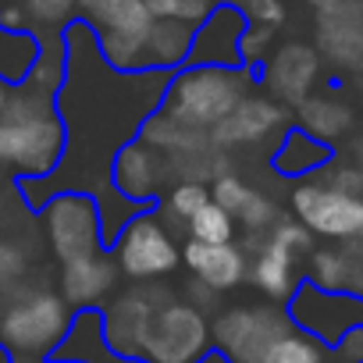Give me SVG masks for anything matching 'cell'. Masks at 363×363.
Listing matches in <instances>:
<instances>
[{"instance_id": "15", "label": "cell", "mask_w": 363, "mask_h": 363, "mask_svg": "<svg viewBox=\"0 0 363 363\" xmlns=\"http://www.w3.org/2000/svg\"><path fill=\"white\" fill-rule=\"evenodd\" d=\"M246 15L239 4H214L211 15L193 33L189 65H214V68H242L239 40L246 33Z\"/></svg>"}, {"instance_id": "20", "label": "cell", "mask_w": 363, "mask_h": 363, "mask_svg": "<svg viewBox=\"0 0 363 363\" xmlns=\"http://www.w3.org/2000/svg\"><path fill=\"white\" fill-rule=\"evenodd\" d=\"M296 260L285 246H278L274 239H260V250L250 264V281L271 299V303H289L296 296V289L303 285L299 281V271H296Z\"/></svg>"}, {"instance_id": "25", "label": "cell", "mask_w": 363, "mask_h": 363, "mask_svg": "<svg viewBox=\"0 0 363 363\" xmlns=\"http://www.w3.org/2000/svg\"><path fill=\"white\" fill-rule=\"evenodd\" d=\"M211 203V186L203 182H171L167 193L153 203L160 211V218H178V221H189L196 211H203Z\"/></svg>"}, {"instance_id": "32", "label": "cell", "mask_w": 363, "mask_h": 363, "mask_svg": "<svg viewBox=\"0 0 363 363\" xmlns=\"http://www.w3.org/2000/svg\"><path fill=\"white\" fill-rule=\"evenodd\" d=\"M250 196H253V186H246V182H242L239 174H232V171H225L221 178L211 182V200H214L218 207H225L232 218L246 207Z\"/></svg>"}, {"instance_id": "2", "label": "cell", "mask_w": 363, "mask_h": 363, "mask_svg": "<svg viewBox=\"0 0 363 363\" xmlns=\"http://www.w3.org/2000/svg\"><path fill=\"white\" fill-rule=\"evenodd\" d=\"M65 146L68 135L54 93L36 89L33 82L11 86L8 104L0 107V164L15 174V182L54 174Z\"/></svg>"}, {"instance_id": "27", "label": "cell", "mask_w": 363, "mask_h": 363, "mask_svg": "<svg viewBox=\"0 0 363 363\" xmlns=\"http://www.w3.org/2000/svg\"><path fill=\"white\" fill-rule=\"evenodd\" d=\"M264 363H324V352L313 335H306L303 328H292L267 349Z\"/></svg>"}, {"instance_id": "6", "label": "cell", "mask_w": 363, "mask_h": 363, "mask_svg": "<svg viewBox=\"0 0 363 363\" xmlns=\"http://www.w3.org/2000/svg\"><path fill=\"white\" fill-rule=\"evenodd\" d=\"M111 253H114L121 278H128L135 285L164 281L182 264V246L174 242V235H171V228H167V221L160 218L157 207H139L125 221L118 239L111 242Z\"/></svg>"}, {"instance_id": "43", "label": "cell", "mask_w": 363, "mask_h": 363, "mask_svg": "<svg viewBox=\"0 0 363 363\" xmlns=\"http://www.w3.org/2000/svg\"><path fill=\"white\" fill-rule=\"evenodd\" d=\"M8 93H11V86H8L4 79H0V107H4V104H8Z\"/></svg>"}, {"instance_id": "46", "label": "cell", "mask_w": 363, "mask_h": 363, "mask_svg": "<svg viewBox=\"0 0 363 363\" xmlns=\"http://www.w3.org/2000/svg\"><path fill=\"white\" fill-rule=\"evenodd\" d=\"M47 363H72V359H54V356H50V359H47Z\"/></svg>"}, {"instance_id": "17", "label": "cell", "mask_w": 363, "mask_h": 363, "mask_svg": "<svg viewBox=\"0 0 363 363\" xmlns=\"http://www.w3.org/2000/svg\"><path fill=\"white\" fill-rule=\"evenodd\" d=\"M317 47L335 68L363 72V0H342L317 15Z\"/></svg>"}, {"instance_id": "39", "label": "cell", "mask_w": 363, "mask_h": 363, "mask_svg": "<svg viewBox=\"0 0 363 363\" xmlns=\"http://www.w3.org/2000/svg\"><path fill=\"white\" fill-rule=\"evenodd\" d=\"M186 299L207 313V310H214V306H218L221 292H218V289H211V285H203L200 278H189V285H186Z\"/></svg>"}, {"instance_id": "10", "label": "cell", "mask_w": 363, "mask_h": 363, "mask_svg": "<svg viewBox=\"0 0 363 363\" xmlns=\"http://www.w3.org/2000/svg\"><path fill=\"white\" fill-rule=\"evenodd\" d=\"M296 221H303L313 235L352 242L363 235V196H349L320 178H306L289 196Z\"/></svg>"}, {"instance_id": "35", "label": "cell", "mask_w": 363, "mask_h": 363, "mask_svg": "<svg viewBox=\"0 0 363 363\" xmlns=\"http://www.w3.org/2000/svg\"><path fill=\"white\" fill-rule=\"evenodd\" d=\"M320 182L349 193V196H363V167L359 164H328L320 171Z\"/></svg>"}, {"instance_id": "3", "label": "cell", "mask_w": 363, "mask_h": 363, "mask_svg": "<svg viewBox=\"0 0 363 363\" xmlns=\"http://www.w3.org/2000/svg\"><path fill=\"white\" fill-rule=\"evenodd\" d=\"M253 68H214V65H186L167 79L160 107L182 118L193 128L211 132L221 125L242 96L253 93Z\"/></svg>"}, {"instance_id": "21", "label": "cell", "mask_w": 363, "mask_h": 363, "mask_svg": "<svg viewBox=\"0 0 363 363\" xmlns=\"http://www.w3.org/2000/svg\"><path fill=\"white\" fill-rule=\"evenodd\" d=\"M193 33H196V26L153 18V26L146 33V43H143L146 68L167 72V75H174L178 68H186L189 65V50H193Z\"/></svg>"}, {"instance_id": "45", "label": "cell", "mask_w": 363, "mask_h": 363, "mask_svg": "<svg viewBox=\"0 0 363 363\" xmlns=\"http://www.w3.org/2000/svg\"><path fill=\"white\" fill-rule=\"evenodd\" d=\"M211 4H242V0H211Z\"/></svg>"}, {"instance_id": "23", "label": "cell", "mask_w": 363, "mask_h": 363, "mask_svg": "<svg viewBox=\"0 0 363 363\" xmlns=\"http://www.w3.org/2000/svg\"><path fill=\"white\" fill-rule=\"evenodd\" d=\"M296 125L303 132H310L313 139L335 146V139H342L352 128V107L331 93H310L296 107Z\"/></svg>"}, {"instance_id": "4", "label": "cell", "mask_w": 363, "mask_h": 363, "mask_svg": "<svg viewBox=\"0 0 363 363\" xmlns=\"http://www.w3.org/2000/svg\"><path fill=\"white\" fill-rule=\"evenodd\" d=\"M75 310L54 289H18L0 320V349L11 363H47L72 328Z\"/></svg>"}, {"instance_id": "5", "label": "cell", "mask_w": 363, "mask_h": 363, "mask_svg": "<svg viewBox=\"0 0 363 363\" xmlns=\"http://www.w3.org/2000/svg\"><path fill=\"white\" fill-rule=\"evenodd\" d=\"M75 11L93 29L100 57L114 72H146L143 43L153 26L146 0H75Z\"/></svg>"}, {"instance_id": "30", "label": "cell", "mask_w": 363, "mask_h": 363, "mask_svg": "<svg viewBox=\"0 0 363 363\" xmlns=\"http://www.w3.org/2000/svg\"><path fill=\"white\" fill-rule=\"evenodd\" d=\"M281 218H278V203L267 196V193H260V189H253V196L246 200V207L235 214V225H242L250 235H257V239H264L274 225H278Z\"/></svg>"}, {"instance_id": "34", "label": "cell", "mask_w": 363, "mask_h": 363, "mask_svg": "<svg viewBox=\"0 0 363 363\" xmlns=\"http://www.w3.org/2000/svg\"><path fill=\"white\" fill-rule=\"evenodd\" d=\"M267 239H274L278 246H285L292 257H310L313 253V232L303 225V221H278L271 232H267Z\"/></svg>"}, {"instance_id": "22", "label": "cell", "mask_w": 363, "mask_h": 363, "mask_svg": "<svg viewBox=\"0 0 363 363\" xmlns=\"http://www.w3.org/2000/svg\"><path fill=\"white\" fill-rule=\"evenodd\" d=\"M135 139H143L146 146H153L160 157H182V153H193V150L207 146V143H211V132L193 128V125H186L182 118L167 114L164 107H157V111L139 125V135H135Z\"/></svg>"}, {"instance_id": "48", "label": "cell", "mask_w": 363, "mask_h": 363, "mask_svg": "<svg viewBox=\"0 0 363 363\" xmlns=\"http://www.w3.org/2000/svg\"><path fill=\"white\" fill-rule=\"evenodd\" d=\"M0 4H4V0H0Z\"/></svg>"}, {"instance_id": "9", "label": "cell", "mask_w": 363, "mask_h": 363, "mask_svg": "<svg viewBox=\"0 0 363 363\" xmlns=\"http://www.w3.org/2000/svg\"><path fill=\"white\" fill-rule=\"evenodd\" d=\"M292 328L296 324L281 306H232L218 310V317L211 320L214 349L232 363H264L267 349Z\"/></svg>"}, {"instance_id": "19", "label": "cell", "mask_w": 363, "mask_h": 363, "mask_svg": "<svg viewBox=\"0 0 363 363\" xmlns=\"http://www.w3.org/2000/svg\"><path fill=\"white\" fill-rule=\"evenodd\" d=\"M331 160H335V146L313 139L299 125L285 128L281 139H278V146H274V153H271V167L281 178H303V182L310 174H320Z\"/></svg>"}, {"instance_id": "1", "label": "cell", "mask_w": 363, "mask_h": 363, "mask_svg": "<svg viewBox=\"0 0 363 363\" xmlns=\"http://www.w3.org/2000/svg\"><path fill=\"white\" fill-rule=\"evenodd\" d=\"M68 68L65 82L54 93L57 114L65 121V157L54 174L47 178H18L15 189L22 200L40 211L57 193H89L100 203L104 239L107 246L118 239L125 221L139 211L135 203L121 200L111 186V160L114 153L139 135V125L160 107L167 89V72H114L96 47L93 29L75 18L65 29Z\"/></svg>"}, {"instance_id": "33", "label": "cell", "mask_w": 363, "mask_h": 363, "mask_svg": "<svg viewBox=\"0 0 363 363\" xmlns=\"http://www.w3.org/2000/svg\"><path fill=\"white\" fill-rule=\"evenodd\" d=\"M274 33H278V29L246 26V33H242V40H239V57H242V68H253V72H260V65H264V61H267V54H271Z\"/></svg>"}, {"instance_id": "8", "label": "cell", "mask_w": 363, "mask_h": 363, "mask_svg": "<svg viewBox=\"0 0 363 363\" xmlns=\"http://www.w3.org/2000/svg\"><path fill=\"white\" fill-rule=\"evenodd\" d=\"M214 349L211 317L189 299H167L146 335L143 363H200Z\"/></svg>"}, {"instance_id": "36", "label": "cell", "mask_w": 363, "mask_h": 363, "mask_svg": "<svg viewBox=\"0 0 363 363\" xmlns=\"http://www.w3.org/2000/svg\"><path fill=\"white\" fill-rule=\"evenodd\" d=\"M242 15L250 26H264V29H278L285 22V4L281 0H242Z\"/></svg>"}, {"instance_id": "38", "label": "cell", "mask_w": 363, "mask_h": 363, "mask_svg": "<svg viewBox=\"0 0 363 363\" xmlns=\"http://www.w3.org/2000/svg\"><path fill=\"white\" fill-rule=\"evenodd\" d=\"M0 29H11V33H33L29 11L22 0H4L0 4Z\"/></svg>"}, {"instance_id": "42", "label": "cell", "mask_w": 363, "mask_h": 363, "mask_svg": "<svg viewBox=\"0 0 363 363\" xmlns=\"http://www.w3.org/2000/svg\"><path fill=\"white\" fill-rule=\"evenodd\" d=\"M200 363H232V359H228L225 352H218V349H211V352H207V356H203Z\"/></svg>"}, {"instance_id": "31", "label": "cell", "mask_w": 363, "mask_h": 363, "mask_svg": "<svg viewBox=\"0 0 363 363\" xmlns=\"http://www.w3.org/2000/svg\"><path fill=\"white\" fill-rule=\"evenodd\" d=\"M146 8L153 18L164 22H186V26H200L211 15V0H146Z\"/></svg>"}, {"instance_id": "26", "label": "cell", "mask_w": 363, "mask_h": 363, "mask_svg": "<svg viewBox=\"0 0 363 363\" xmlns=\"http://www.w3.org/2000/svg\"><path fill=\"white\" fill-rule=\"evenodd\" d=\"M186 232L196 242H235V218L211 200L203 211H196L186 221Z\"/></svg>"}, {"instance_id": "24", "label": "cell", "mask_w": 363, "mask_h": 363, "mask_svg": "<svg viewBox=\"0 0 363 363\" xmlns=\"http://www.w3.org/2000/svg\"><path fill=\"white\" fill-rule=\"evenodd\" d=\"M40 61V36L36 33H11L0 29V79L8 86H22Z\"/></svg>"}, {"instance_id": "41", "label": "cell", "mask_w": 363, "mask_h": 363, "mask_svg": "<svg viewBox=\"0 0 363 363\" xmlns=\"http://www.w3.org/2000/svg\"><path fill=\"white\" fill-rule=\"evenodd\" d=\"M352 164H359V167H363V135H359V139H352Z\"/></svg>"}, {"instance_id": "44", "label": "cell", "mask_w": 363, "mask_h": 363, "mask_svg": "<svg viewBox=\"0 0 363 363\" xmlns=\"http://www.w3.org/2000/svg\"><path fill=\"white\" fill-rule=\"evenodd\" d=\"M4 310H8V296L0 292V320H4Z\"/></svg>"}, {"instance_id": "40", "label": "cell", "mask_w": 363, "mask_h": 363, "mask_svg": "<svg viewBox=\"0 0 363 363\" xmlns=\"http://www.w3.org/2000/svg\"><path fill=\"white\" fill-rule=\"evenodd\" d=\"M310 4L317 8V15H324V11H331V8H338L342 0H310Z\"/></svg>"}, {"instance_id": "16", "label": "cell", "mask_w": 363, "mask_h": 363, "mask_svg": "<svg viewBox=\"0 0 363 363\" xmlns=\"http://www.w3.org/2000/svg\"><path fill=\"white\" fill-rule=\"evenodd\" d=\"M278 128H285V107L264 93H250L235 104V111L211 128L214 146L221 150H235V146H253L264 143L267 135H274Z\"/></svg>"}, {"instance_id": "12", "label": "cell", "mask_w": 363, "mask_h": 363, "mask_svg": "<svg viewBox=\"0 0 363 363\" xmlns=\"http://www.w3.org/2000/svg\"><path fill=\"white\" fill-rule=\"evenodd\" d=\"M267 96L278 100L281 107H299L320 75V54L310 43H281L267 54V61L260 65Z\"/></svg>"}, {"instance_id": "29", "label": "cell", "mask_w": 363, "mask_h": 363, "mask_svg": "<svg viewBox=\"0 0 363 363\" xmlns=\"http://www.w3.org/2000/svg\"><path fill=\"white\" fill-rule=\"evenodd\" d=\"M26 278H29V253L22 242H11L4 232H0V292L8 299L26 289Z\"/></svg>"}, {"instance_id": "11", "label": "cell", "mask_w": 363, "mask_h": 363, "mask_svg": "<svg viewBox=\"0 0 363 363\" xmlns=\"http://www.w3.org/2000/svg\"><path fill=\"white\" fill-rule=\"evenodd\" d=\"M167 289L160 281H143L135 289H125V292H114L104 306H100V317H104V338L107 345L125 356V359H143V345H146V335H150V324L157 317V310L167 303Z\"/></svg>"}, {"instance_id": "14", "label": "cell", "mask_w": 363, "mask_h": 363, "mask_svg": "<svg viewBox=\"0 0 363 363\" xmlns=\"http://www.w3.org/2000/svg\"><path fill=\"white\" fill-rule=\"evenodd\" d=\"M118 264L111 250L89 253V257H75L68 264H61L57 274V292L72 310H100L114 292H118Z\"/></svg>"}, {"instance_id": "47", "label": "cell", "mask_w": 363, "mask_h": 363, "mask_svg": "<svg viewBox=\"0 0 363 363\" xmlns=\"http://www.w3.org/2000/svg\"><path fill=\"white\" fill-rule=\"evenodd\" d=\"M359 89H363V79H359Z\"/></svg>"}, {"instance_id": "28", "label": "cell", "mask_w": 363, "mask_h": 363, "mask_svg": "<svg viewBox=\"0 0 363 363\" xmlns=\"http://www.w3.org/2000/svg\"><path fill=\"white\" fill-rule=\"evenodd\" d=\"M22 4L29 11L33 33H65L79 18L75 0H22Z\"/></svg>"}, {"instance_id": "13", "label": "cell", "mask_w": 363, "mask_h": 363, "mask_svg": "<svg viewBox=\"0 0 363 363\" xmlns=\"http://www.w3.org/2000/svg\"><path fill=\"white\" fill-rule=\"evenodd\" d=\"M164 182H167V160L143 139L125 143L111 160V186L118 189L121 200L135 207H153L160 200Z\"/></svg>"}, {"instance_id": "7", "label": "cell", "mask_w": 363, "mask_h": 363, "mask_svg": "<svg viewBox=\"0 0 363 363\" xmlns=\"http://www.w3.org/2000/svg\"><path fill=\"white\" fill-rule=\"evenodd\" d=\"M36 214H40L47 246H50L57 264H68L75 257H89V253L111 250L107 239H104L100 203L89 193H57Z\"/></svg>"}, {"instance_id": "18", "label": "cell", "mask_w": 363, "mask_h": 363, "mask_svg": "<svg viewBox=\"0 0 363 363\" xmlns=\"http://www.w3.org/2000/svg\"><path fill=\"white\" fill-rule=\"evenodd\" d=\"M182 264L189 267L193 278L218 289L221 296L239 289L242 278L250 274L246 253L235 242H196V239H189L186 246H182Z\"/></svg>"}, {"instance_id": "37", "label": "cell", "mask_w": 363, "mask_h": 363, "mask_svg": "<svg viewBox=\"0 0 363 363\" xmlns=\"http://www.w3.org/2000/svg\"><path fill=\"white\" fill-rule=\"evenodd\" d=\"M331 349H335V359H338V363H363V324L345 328V331L331 342Z\"/></svg>"}]
</instances>
